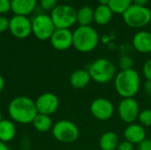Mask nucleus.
Here are the masks:
<instances>
[{
	"instance_id": "obj_2",
	"label": "nucleus",
	"mask_w": 151,
	"mask_h": 150,
	"mask_svg": "<svg viewBox=\"0 0 151 150\" xmlns=\"http://www.w3.org/2000/svg\"><path fill=\"white\" fill-rule=\"evenodd\" d=\"M114 87L122 98H134L141 88V76L134 68L120 70L115 76Z\"/></svg>"
},
{
	"instance_id": "obj_11",
	"label": "nucleus",
	"mask_w": 151,
	"mask_h": 150,
	"mask_svg": "<svg viewBox=\"0 0 151 150\" xmlns=\"http://www.w3.org/2000/svg\"><path fill=\"white\" fill-rule=\"evenodd\" d=\"M9 31L14 37L25 39L32 34V22L27 16L14 15L10 19Z\"/></svg>"
},
{
	"instance_id": "obj_34",
	"label": "nucleus",
	"mask_w": 151,
	"mask_h": 150,
	"mask_svg": "<svg viewBox=\"0 0 151 150\" xmlns=\"http://www.w3.org/2000/svg\"><path fill=\"white\" fill-rule=\"evenodd\" d=\"M4 85H5V82H4V80L3 78V76L0 74V93L3 91V89L4 88Z\"/></svg>"
},
{
	"instance_id": "obj_17",
	"label": "nucleus",
	"mask_w": 151,
	"mask_h": 150,
	"mask_svg": "<svg viewBox=\"0 0 151 150\" xmlns=\"http://www.w3.org/2000/svg\"><path fill=\"white\" fill-rule=\"evenodd\" d=\"M37 0H11L12 11L15 15L27 16L36 6Z\"/></svg>"
},
{
	"instance_id": "obj_38",
	"label": "nucleus",
	"mask_w": 151,
	"mask_h": 150,
	"mask_svg": "<svg viewBox=\"0 0 151 150\" xmlns=\"http://www.w3.org/2000/svg\"><path fill=\"white\" fill-rule=\"evenodd\" d=\"M65 1H74V0H65Z\"/></svg>"
},
{
	"instance_id": "obj_3",
	"label": "nucleus",
	"mask_w": 151,
	"mask_h": 150,
	"mask_svg": "<svg viewBox=\"0 0 151 150\" xmlns=\"http://www.w3.org/2000/svg\"><path fill=\"white\" fill-rule=\"evenodd\" d=\"M98 43V33L91 26H80L73 32V46L79 52H91Z\"/></svg>"
},
{
	"instance_id": "obj_1",
	"label": "nucleus",
	"mask_w": 151,
	"mask_h": 150,
	"mask_svg": "<svg viewBox=\"0 0 151 150\" xmlns=\"http://www.w3.org/2000/svg\"><path fill=\"white\" fill-rule=\"evenodd\" d=\"M8 114L14 123L27 125L33 122L38 112L33 99L27 96H17L10 102Z\"/></svg>"
},
{
	"instance_id": "obj_6",
	"label": "nucleus",
	"mask_w": 151,
	"mask_h": 150,
	"mask_svg": "<svg viewBox=\"0 0 151 150\" xmlns=\"http://www.w3.org/2000/svg\"><path fill=\"white\" fill-rule=\"evenodd\" d=\"M56 28L69 29L77 22V11L67 4H58L50 13Z\"/></svg>"
},
{
	"instance_id": "obj_32",
	"label": "nucleus",
	"mask_w": 151,
	"mask_h": 150,
	"mask_svg": "<svg viewBox=\"0 0 151 150\" xmlns=\"http://www.w3.org/2000/svg\"><path fill=\"white\" fill-rule=\"evenodd\" d=\"M144 91L145 93L151 96V81L150 80H146L145 84H144Z\"/></svg>"
},
{
	"instance_id": "obj_8",
	"label": "nucleus",
	"mask_w": 151,
	"mask_h": 150,
	"mask_svg": "<svg viewBox=\"0 0 151 150\" xmlns=\"http://www.w3.org/2000/svg\"><path fill=\"white\" fill-rule=\"evenodd\" d=\"M32 34L41 41L50 39L52 34L56 30V27L50 18L47 14L36 15L32 20Z\"/></svg>"
},
{
	"instance_id": "obj_18",
	"label": "nucleus",
	"mask_w": 151,
	"mask_h": 150,
	"mask_svg": "<svg viewBox=\"0 0 151 150\" xmlns=\"http://www.w3.org/2000/svg\"><path fill=\"white\" fill-rule=\"evenodd\" d=\"M119 143V136L116 133L108 131L104 133L99 138V148L101 150H116Z\"/></svg>"
},
{
	"instance_id": "obj_9",
	"label": "nucleus",
	"mask_w": 151,
	"mask_h": 150,
	"mask_svg": "<svg viewBox=\"0 0 151 150\" xmlns=\"http://www.w3.org/2000/svg\"><path fill=\"white\" fill-rule=\"evenodd\" d=\"M117 111L119 118L128 125L135 123L141 111L140 105L134 98H122L118 104Z\"/></svg>"
},
{
	"instance_id": "obj_30",
	"label": "nucleus",
	"mask_w": 151,
	"mask_h": 150,
	"mask_svg": "<svg viewBox=\"0 0 151 150\" xmlns=\"http://www.w3.org/2000/svg\"><path fill=\"white\" fill-rule=\"evenodd\" d=\"M116 150H134V145L124 140L122 141H119Z\"/></svg>"
},
{
	"instance_id": "obj_26",
	"label": "nucleus",
	"mask_w": 151,
	"mask_h": 150,
	"mask_svg": "<svg viewBox=\"0 0 151 150\" xmlns=\"http://www.w3.org/2000/svg\"><path fill=\"white\" fill-rule=\"evenodd\" d=\"M41 6L46 11H52L58 5V0H40Z\"/></svg>"
},
{
	"instance_id": "obj_15",
	"label": "nucleus",
	"mask_w": 151,
	"mask_h": 150,
	"mask_svg": "<svg viewBox=\"0 0 151 150\" xmlns=\"http://www.w3.org/2000/svg\"><path fill=\"white\" fill-rule=\"evenodd\" d=\"M133 46L140 53H151V33L139 31L133 37Z\"/></svg>"
},
{
	"instance_id": "obj_10",
	"label": "nucleus",
	"mask_w": 151,
	"mask_h": 150,
	"mask_svg": "<svg viewBox=\"0 0 151 150\" xmlns=\"http://www.w3.org/2000/svg\"><path fill=\"white\" fill-rule=\"evenodd\" d=\"M92 116L100 121H106L112 118L115 112V106L112 102L104 97H99L92 101L89 106Z\"/></svg>"
},
{
	"instance_id": "obj_22",
	"label": "nucleus",
	"mask_w": 151,
	"mask_h": 150,
	"mask_svg": "<svg viewBox=\"0 0 151 150\" xmlns=\"http://www.w3.org/2000/svg\"><path fill=\"white\" fill-rule=\"evenodd\" d=\"M94 20V10L90 6H82L77 11V22L80 26H89Z\"/></svg>"
},
{
	"instance_id": "obj_24",
	"label": "nucleus",
	"mask_w": 151,
	"mask_h": 150,
	"mask_svg": "<svg viewBox=\"0 0 151 150\" xmlns=\"http://www.w3.org/2000/svg\"><path fill=\"white\" fill-rule=\"evenodd\" d=\"M139 124L143 127L151 126V109H145L140 111L138 119Z\"/></svg>"
},
{
	"instance_id": "obj_31",
	"label": "nucleus",
	"mask_w": 151,
	"mask_h": 150,
	"mask_svg": "<svg viewBox=\"0 0 151 150\" xmlns=\"http://www.w3.org/2000/svg\"><path fill=\"white\" fill-rule=\"evenodd\" d=\"M138 150H151V139L143 140L138 145Z\"/></svg>"
},
{
	"instance_id": "obj_29",
	"label": "nucleus",
	"mask_w": 151,
	"mask_h": 150,
	"mask_svg": "<svg viewBox=\"0 0 151 150\" xmlns=\"http://www.w3.org/2000/svg\"><path fill=\"white\" fill-rule=\"evenodd\" d=\"M9 24L10 19H8L4 16L0 15V34L5 32L6 30H9Z\"/></svg>"
},
{
	"instance_id": "obj_25",
	"label": "nucleus",
	"mask_w": 151,
	"mask_h": 150,
	"mask_svg": "<svg viewBox=\"0 0 151 150\" xmlns=\"http://www.w3.org/2000/svg\"><path fill=\"white\" fill-rule=\"evenodd\" d=\"M133 65H134V61L128 56H123L119 59V67H120L121 70L132 69Z\"/></svg>"
},
{
	"instance_id": "obj_20",
	"label": "nucleus",
	"mask_w": 151,
	"mask_h": 150,
	"mask_svg": "<svg viewBox=\"0 0 151 150\" xmlns=\"http://www.w3.org/2000/svg\"><path fill=\"white\" fill-rule=\"evenodd\" d=\"M112 11L108 5L99 4L94 10V21L101 26L108 24L112 18Z\"/></svg>"
},
{
	"instance_id": "obj_33",
	"label": "nucleus",
	"mask_w": 151,
	"mask_h": 150,
	"mask_svg": "<svg viewBox=\"0 0 151 150\" xmlns=\"http://www.w3.org/2000/svg\"><path fill=\"white\" fill-rule=\"evenodd\" d=\"M134 4L140 5V6H146V4L149 3V0H133Z\"/></svg>"
},
{
	"instance_id": "obj_28",
	"label": "nucleus",
	"mask_w": 151,
	"mask_h": 150,
	"mask_svg": "<svg viewBox=\"0 0 151 150\" xmlns=\"http://www.w3.org/2000/svg\"><path fill=\"white\" fill-rule=\"evenodd\" d=\"M11 10V0H0V14L6 13Z\"/></svg>"
},
{
	"instance_id": "obj_36",
	"label": "nucleus",
	"mask_w": 151,
	"mask_h": 150,
	"mask_svg": "<svg viewBox=\"0 0 151 150\" xmlns=\"http://www.w3.org/2000/svg\"><path fill=\"white\" fill-rule=\"evenodd\" d=\"M98 2H99V4H102V5H108L110 0H98Z\"/></svg>"
},
{
	"instance_id": "obj_35",
	"label": "nucleus",
	"mask_w": 151,
	"mask_h": 150,
	"mask_svg": "<svg viewBox=\"0 0 151 150\" xmlns=\"http://www.w3.org/2000/svg\"><path fill=\"white\" fill-rule=\"evenodd\" d=\"M0 150H9L7 145H6V143L3 142L1 141H0Z\"/></svg>"
},
{
	"instance_id": "obj_16",
	"label": "nucleus",
	"mask_w": 151,
	"mask_h": 150,
	"mask_svg": "<svg viewBox=\"0 0 151 150\" xmlns=\"http://www.w3.org/2000/svg\"><path fill=\"white\" fill-rule=\"evenodd\" d=\"M91 80H92L88 71L85 69H79L74 71L69 79L71 86L76 89H82L87 88Z\"/></svg>"
},
{
	"instance_id": "obj_19",
	"label": "nucleus",
	"mask_w": 151,
	"mask_h": 150,
	"mask_svg": "<svg viewBox=\"0 0 151 150\" xmlns=\"http://www.w3.org/2000/svg\"><path fill=\"white\" fill-rule=\"evenodd\" d=\"M16 135V126L12 120L2 119L0 121V141L6 143L13 140Z\"/></svg>"
},
{
	"instance_id": "obj_5",
	"label": "nucleus",
	"mask_w": 151,
	"mask_h": 150,
	"mask_svg": "<svg viewBox=\"0 0 151 150\" xmlns=\"http://www.w3.org/2000/svg\"><path fill=\"white\" fill-rule=\"evenodd\" d=\"M53 137L62 143H73L80 136V130L78 126L70 120L62 119L53 125L51 129Z\"/></svg>"
},
{
	"instance_id": "obj_13",
	"label": "nucleus",
	"mask_w": 151,
	"mask_h": 150,
	"mask_svg": "<svg viewBox=\"0 0 151 150\" xmlns=\"http://www.w3.org/2000/svg\"><path fill=\"white\" fill-rule=\"evenodd\" d=\"M50 41L55 50H66L73 46V32L70 29L56 28Z\"/></svg>"
},
{
	"instance_id": "obj_21",
	"label": "nucleus",
	"mask_w": 151,
	"mask_h": 150,
	"mask_svg": "<svg viewBox=\"0 0 151 150\" xmlns=\"http://www.w3.org/2000/svg\"><path fill=\"white\" fill-rule=\"evenodd\" d=\"M35 129L40 133H46L52 129L53 122L50 116L44 114H37L32 122Z\"/></svg>"
},
{
	"instance_id": "obj_27",
	"label": "nucleus",
	"mask_w": 151,
	"mask_h": 150,
	"mask_svg": "<svg viewBox=\"0 0 151 150\" xmlns=\"http://www.w3.org/2000/svg\"><path fill=\"white\" fill-rule=\"evenodd\" d=\"M142 73L146 80L151 81V58L144 62L142 65Z\"/></svg>"
},
{
	"instance_id": "obj_4",
	"label": "nucleus",
	"mask_w": 151,
	"mask_h": 150,
	"mask_svg": "<svg viewBox=\"0 0 151 150\" xmlns=\"http://www.w3.org/2000/svg\"><path fill=\"white\" fill-rule=\"evenodd\" d=\"M91 80L99 84H106L114 80L117 74L115 65L108 58L100 57L90 64L88 69Z\"/></svg>"
},
{
	"instance_id": "obj_23",
	"label": "nucleus",
	"mask_w": 151,
	"mask_h": 150,
	"mask_svg": "<svg viewBox=\"0 0 151 150\" xmlns=\"http://www.w3.org/2000/svg\"><path fill=\"white\" fill-rule=\"evenodd\" d=\"M133 0H110L108 6L113 13L122 14L133 4Z\"/></svg>"
},
{
	"instance_id": "obj_39",
	"label": "nucleus",
	"mask_w": 151,
	"mask_h": 150,
	"mask_svg": "<svg viewBox=\"0 0 151 150\" xmlns=\"http://www.w3.org/2000/svg\"><path fill=\"white\" fill-rule=\"evenodd\" d=\"M150 33H151V31H150Z\"/></svg>"
},
{
	"instance_id": "obj_7",
	"label": "nucleus",
	"mask_w": 151,
	"mask_h": 150,
	"mask_svg": "<svg viewBox=\"0 0 151 150\" xmlns=\"http://www.w3.org/2000/svg\"><path fill=\"white\" fill-rule=\"evenodd\" d=\"M123 19L125 23L134 28H141L151 21V11L146 6L132 4L124 13Z\"/></svg>"
},
{
	"instance_id": "obj_37",
	"label": "nucleus",
	"mask_w": 151,
	"mask_h": 150,
	"mask_svg": "<svg viewBox=\"0 0 151 150\" xmlns=\"http://www.w3.org/2000/svg\"><path fill=\"white\" fill-rule=\"evenodd\" d=\"M2 119H4V118H3V114H2V112L0 111V121H1Z\"/></svg>"
},
{
	"instance_id": "obj_12",
	"label": "nucleus",
	"mask_w": 151,
	"mask_h": 150,
	"mask_svg": "<svg viewBox=\"0 0 151 150\" xmlns=\"http://www.w3.org/2000/svg\"><path fill=\"white\" fill-rule=\"evenodd\" d=\"M35 103L37 112L39 114H44L48 116L54 114L59 106L58 97L51 92H46L40 95Z\"/></svg>"
},
{
	"instance_id": "obj_14",
	"label": "nucleus",
	"mask_w": 151,
	"mask_h": 150,
	"mask_svg": "<svg viewBox=\"0 0 151 150\" xmlns=\"http://www.w3.org/2000/svg\"><path fill=\"white\" fill-rule=\"evenodd\" d=\"M145 128L137 123L129 124L124 131V138L133 145H139L147 137Z\"/></svg>"
}]
</instances>
